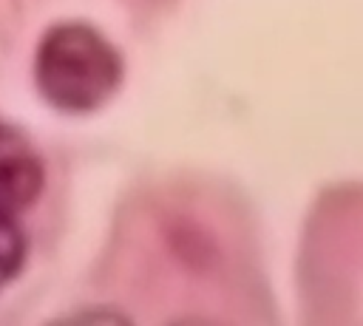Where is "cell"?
<instances>
[{
  "mask_svg": "<svg viewBox=\"0 0 363 326\" xmlns=\"http://www.w3.org/2000/svg\"><path fill=\"white\" fill-rule=\"evenodd\" d=\"M43 162L28 136L0 119V210L20 213L43 190Z\"/></svg>",
  "mask_w": 363,
  "mask_h": 326,
  "instance_id": "2",
  "label": "cell"
},
{
  "mask_svg": "<svg viewBox=\"0 0 363 326\" xmlns=\"http://www.w3.org/2000/svg\"><path fill=\"white\" fill-rule=\"evenodd\" d=\"M34 79L54 108L85 113L116 94L122 82V60L96 28L85 23H62L40 40Z\"/></svg>",
  "mask_w": 363,
  "mask_h": 326,
  "instance_id": "1",
  "label": "cell"
},
{
  "mask_svg": "<svg viewBox=\"0 0 363 326\" xmlns=\"http://www.w3.org/2000/svg\"><path fill=\"white\" fill-rule=\"evenodd\" d=\"M26 261V235L14 221V213L0 210V289L17 278Z\"/></svg>",
  "mask_w": 363,
  "mask_h": 326,
  "instance_id": "3",
  "label": "cell"
}]
</instances>
